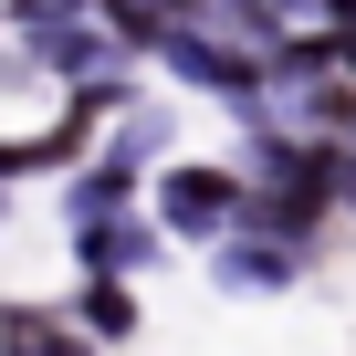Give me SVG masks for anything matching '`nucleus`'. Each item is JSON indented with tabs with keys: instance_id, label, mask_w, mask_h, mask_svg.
<instances>
[{
	"instance_id": "5",
	"label": "nucleus",
	"mask_w": 356,
	"mask_h": 356,
	"mask_svg": "<svg viewBox=\"0 0 356 356\" xmlns=\"http://www.w3.org/2000/svg\"><path fill=\"white\" fill-rule=\"evenodd\" d=\"M74 241H84V283H126V273L157 252V231H147L136 210H126V220H95V231H74Z\"/></svg>"
},
{
	"instance_id": "3",
	"label": "nucleus",
	"mask_w": 356,
	"mask_h": 356,
	"mask_svg": "<svg viewBox=\"0 0 356 356\" xmlns=\"http://www.w3.org/2000/svg\"><path fill=\"white\" fill-rule=\"evenodd\" d=\"M293 273H304L293 241H262V231H231V241H220V283H231V293H283Z\"/></svg>"
},
{
	"instance_id": "4",
	"label": "nucleus",
	"mask_w": 356,
	"mask_h": 356,
	"mask_svg": "<svg viewBox=\"0 0 356 356\" xmlns=\"http://www.w3.org/2000/svg\"><path fill=\"white\" fill-rule=\"evenodd\" d=\"M0 356H105L84 325L63 314H32V304H0Z\"/></svg>"
},
{
	"instance_id": "2",
	"label": "nucleus",
	"mask_w": 356,
	"mask_h": 356,
	"mask_svg": "<svg viewBox=\"0 0 356 356\" xmlns=\"http://www.w3.org/2000/svg\"><path fill=\"white\" fill-rule=\"evenodd\" d=\"M157 63H168L178 84H200V95L241 105V115H262V105H273V63H262V53H241V42H220L210 22H178Z\"/></svg>"
},
{
	"instance_id": "1",
	"label": "nucleus",
	"mask_w": 356,
	"mask_h": 356,
	"mask_svg": "<svg viewBox=\"0 0 356 356\" xmlns=\"http://www.w3.org/2000/svg\"><path fill=\"white\" fill-rule=\"evenodd\" d=\"M241 220H252V178L241 168H220V157L157 168V231L168 241H231Z\"/></svg>"
},
{
	"instance_id": "6",
	"label": "nucleus",
	"mask_w": 356,
	"mask_h": 356,
	"mask_svg": "<svg viewBox=\"0 0 356 356\" xmlns=\"http://www.w3.org/2000/svg\"><path fill=\"white\" fill-rule=\"evenodd\" d=\"M74 325H84L95 346H126V335H136V293H126V283H84V304H74Z\"/></svg>"
}]
</instances>
